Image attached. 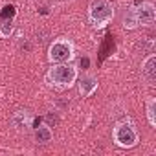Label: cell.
Returning <instances> with one entry per match:
<instances>
[{
    "label": "cell",
    "instance_id": "obj_1",
    "mask_svg": "<svg viewBox=\"0 0 156 156\" xmlns=\"http://www.w3.org/2000/svg\"><path fill=\"white\" fill-rule=\"evenodd\" d=\"M77 77V68L72 62H59V64H51L48 73H46V81L50 87L57 88V90H68L75 85Z\"/></svg>",
    "mask_w": 156,
    "mask_h": 156
},
{
    "label": "cell",
    "instance_id": "obj_2",
    "mask_svg": "<svg viewBox=\"0 0 156 156\" xmlns=\"http://www.w3.org/2000/svg\"><path fill=\"white\" fill-rule=\"evenodd\" d=\"M88 20L96 30L107 28L114 20V6L110 0H90L88 4Z\"/></svg>",
    "mask_w": 156,
    "mask_h": 156
},
{
    "label": "cell",
    "instance_id": "obj_3",
    "mask_svg": "<svg viewBox=\"0 0 156 156\" xmlns=\"http://www.w3.org/2000/svg\"><path fill=\"white\" fill-rule=\"evenodd\" d=\"M112 140L121 149H132V147L138 145L140 136H138V130H136L134 123L130 119H123V121H118L112 127Z\"/></svg>",
    "mask_w": 156,
    "mask_h": 156
},
{
    "label": "cell",
    "instance_id": "obj_4",
    "mask_svg": "<svg viewBox=\"0 0 156 156\" xmlns=\"http://www.w3.org/2000/svg\"><path fill=\"white\" fill-rule=\"evenodd\" d=\"M75 57V44L66 39H55L50 48H48V61L51 64H59V62H72V59Z\"/></svg>",
    "mask_w": 156,
    "mask_h": 156
},
{
    "label": "cell",
    "instance_id": "obj_5",
    "mask_svg": "<svg viewBox=\"0 0 156 156\" xmlns=\"http://www.w3.org/2000/svg\"><path fill=\"white\" fill-rule=\"evenodd\" d=\"M136 9V17H138V24L140 26H152L156 20V8L152 2H141L138 6H134Z\"/></svg>",
    "mask_w": 156,
    "mask_h": 156
},
{
    "label": "cell",
    "instance_id": "obj_6",
    "mask_svg": "<svg viewBox=\"0 0 156 156\" xmlns=\"http://www.w3.org/2000/svg\"><path fill=\"white\" fill-rule=\"evenodd\" d=\"M75 83H77V87H79V94L83 98H90L99 87V81H98V77L94 73H85L81 77H77Z\"/></svg>",
    "mask_w": 156,
    "mask_h": 156
},
{
    "label": "cell",
    "instance_id": "obj_7",
    "mask_svg": "<svg viewBox=\"0 0 156 156\" xmlns=\"http://www.w3.org/2000/svg\"><path fill=\"white\" fill-rule=\"evenodd\" d=\"M31 121H33V118H31L30 110H26V108L15 110L13 116H11V125H13L19 132H28V130L31 129Z\"/></svg>",
    "mask_w": 156,
    "mask_h": 156
},
{
    "label": "cell",
    "instance_id": "obj_8",
    "mask_svg": "<svg viewBox=\"0 0 156 156\" xmlns=\"http://www.w3.org/2000/svg\"><path fill=\"white\" fill-rule=\"evenodd\" d=\"M141 75L151 85L156 81V53H149L143 59V62H141Z\"/></svg>",
    "mask_w": 156,
    "mask_h": 156
},
{
    "label": "cell",
    "instance_id": "obj_9",
    "mask_svg": "<svg viewBox=\"0 0 156 156\" xmlns=\"http://www.w3.org/2000/svg\"><path fill=\"white\" fill-rule=\"evenodd\" d=\"M121 24L125 30H136L140 24H138V17H136V9L134 6H129L125 11H123V17H121Z\"/></svg>",
    "mask_w": 156,
    "mask_h": 156
},
{
    "label": "cell",
    "instance_id": "obj_10",
    "mask_svg": "<svg viewBox=\"0 0 156 156\" xmlns=\"http://www.w3.org/2000/svg\"><path fill=\"white\" fill-rule=\"evenodd\" d=\"M145 116L151 129H156V98H149L145 101Z\"/></svg>",
    "mask_w": 156,
    "mask_h": 156
},
{
    "label": "cell",
    "instance_id": "obj_11",
    "mask_svg": "<svg viewBox=\"0 0 156 156\" xmlns=\"http://www.w3.org/2000/svg\"><path fill=\"white\" fill-rule=\"evenodd\" d=\"M35 140L39 143H50L53 140V130L50 129V125H39L35 129Z\"/></svg>",
    "mask_w": 156,
    "mask_h": 156
},
{
    "label": "cell",
    "instance_id": "obj_12",
    "mask_svg": "<svg viewBox=\"0 0 156 156\" xmlns=\"http://www.w3.org/2000/svg\"><path fill=\"white\" fill-rule=\"evenodd\" d=\"M13 33V20H2L0 22V37L2 39H8L9 35Z\"/></svg>",
    "mask_w": 156,
    "mask_h": 156
},
{
    "label": "cell",
    "instance_id": "obj_13",
    "mask_svg": "<svg viewBox=\"0 0 156 156\" xmlns=\"http://www.w3.org/2000/svg\"><path fill=\"white\" fill-rule=\"evenodd\" d=\"M61 2H70V0H61Z\"/></svg>",
    "mask_w": 156,
    "mask_h": 156
}]
</instances>
